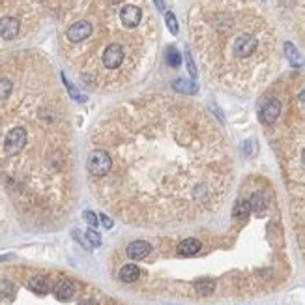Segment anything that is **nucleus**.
I'll return each mask as SVG.
<instances>
[{"mask_svg": "<svg viewBox=\"0 0 305 305\" xmlns=\"http://www.w3.org/2000/svg\"><path fill=\"white\" fill-rule=\"evenodd\" d=\"M92 23L87 19H79L75 21L73 25H69L66 30V40L69 41V43H81V41L88 40L90 36H92Z\"/></svg>", "mask_w": 305, "mask_h": 305, "instance_id": "nucleus-4", "label": "nucleus"}, {"mask_svg": "<svg viewBox=\"0 0 305 305\" xmlns=\"http://www.w3.org/2000/svg\"><path fill=\"white\" fill-rule=\"evenodd\" d=\"M85 236H87V240H88V242H90V246H92V247L101 246V236H100V234H98V233H96L94 228L87 231V234H85Z\"/></svg>", "mask_w": 305, "mask_h": 305, "instance_id": "nucleus-21", "label": "nucleus"}, {"mask_svg": "<svg viewBox=\"0 0 305 305\" xmlns=\"http://www.w3.org/2000/svg\"><path fill=\"white\" fill-rule=\"evenodd\" d=\"M124 58H126V53H124V47L120 45V43L107 45L103 49V53H101V64L107 69H118L124 64Z\"/></svg>", "mask_w": 305, "mask_h": 305, "instance_id": "nucleus-3", "label": "nucleus"}, {"mask_svg": "<svg viewBox=\"0 0 305 305\" xmlns=\"http://www.w3.org/2000/svg\"><path fill=\"white\" fill-rule=\"evenodd\" d=\"M195 290L202 294V296H208V294H212L215 290V283H213L212 279H200L195 283Z\"/></svg>", "mask_w": 305, "mask_h": 305, "instance_id": "nucleus-17", "label": "nucleus"}, {"mask_svg": "<svg viewBox=\"0 0 305 305\" xmlns=\"http://www.w3.org/2000/svg\"><path fill=\"white\" fill-rule=\"evenodd\" d=\"M285 53L286 58L290 60L294 66H301V58H299L298 51H296V47L292 45V43H285Z\"/></svg>", "mask_w": 305, "mask_h": 305, "instance_id": "nucleus-18", "label": "nucleus"}, {"mask_svg": "<svg viewBox=\"0 0 305 305\" xmlns=\"http://www.w3.org/2000/svg\"><path fill=\"white\" fill-rule=\"evenodd\" d=\"M165 21H167V27H169V30H171V32H173V34H178V21H176L174 14H171V12H167Z\"/></svg>", "mask_w": 305, "mask_h": 305, "instance_id": "nucleus-20", "label": "nucleus"}, {"mask_svg": "<svg viewBox=\"0 0 305 305\" xmlns=\"http://www.w3.org/2000/svg\"><path fill=\"white\" fill-rule=\"evenodd\" d=\"M107 2H109V4H118L120 0H107Z\"/></svg>", "mask_w": 305, "mask_h": 305, "instance_id": "nucleus-29", "label": "nucleus"}, {"mask_svg": "<svg viewBox=\"0 0 305 305\" xmlns=\"http://www.w3.org/2000/svg\"><path fill=\"white\" fill-rule=\"evenodd\" d=\"M28 288L36 294H47L49 292V283H47L45 277H41V275H36L28 281Z\"/></svg>", "mask_w": 305, "mask_h": 305, "instance_id": "nucleus-13", "label": "nucleus"}, {"mask_svg": "<svg viewBox=\"0 0 305 305\" xmlns=\"http://www.w3.org/2000/svg\"><path fill=\"white\" fill-rule=\"evenodd\" d=\"M83 217H85V221H87L88 225L92 226H98V217H96V213H92V212H85V215H83Z\"/></svg>", "mask_w": 305, "mask_h": 305, "instance_id": "nucleus-23", "label": "nucleus"}, {"mask_svg": "<svg viewBox=\"0 0 305 305\" xmlns=\"http://www.w3.org/2000/svg\"><path fill=\"white\" fill-rule=\"evenodd\" d=\"M113 167V160L107 150H101V148H96L94 152H90L87 160V171L92 178H103L109 174Z\"/></svg>", "mask_w": 305, "mask_h": 305, "instance_id": "nucleus-2", "label": "nucleus"}, {"mask_svg": "<svg viewBox=\"0 0 305 305\" xmlns=\"http://www.w3.org/2000/svg\"><path fill=\"white\" fill-rule=\"evenodd\" d=\"M303 163H305V150H303Z\"/></svg>", "mask_w": 305, "mask_h": 305, "instance_id": "nucleus-30", "label": "nucleus"}, {"mask_svg": "<svg viewBox=\"0 0 305 305\" xmlns=\"http://www.w3.org/2000/svg\"><path fill=\"white\" fill-rule=\"evenodd\" d=\"M299 100H301V103H303V105H305V90H303V92H301V94H299Z\"/></svg>", "mask_w": 305, "mask_h": 305, "instance_id": "nucleus-28", "label": "nucleus"}, {"mask_svg": "<svg viewBox=\"0 0 305 305\" xmlns=\"http://www.w3.org/2000/svg\"><path fill=\"white\" fill-rule=\"evenodd\" d=\"M21 34V21L14 15H2L0 17V38L6 41L15 40Z\"/></svg>", "mask_w": 305, "mask_h": 305, "instance_id": "nucleus-6", "label": "nucleus"}, {"mask_svg": "<svg viewBox=\"0 0 305 305\" xmlns=\"http://www.w3.org/2000/svg\"><path fill=\"white\" fill-rule=\"evenodd\" d=\"M200 242L195 238H187L184 240V242H180L178 246V253L180 255H184V257H189V255H195V253L200 251Z\"/></svg>", "mask_w": 305, "mask_h": 305, "instance_id": "nucleus-11", "label": "nucleus"}, {"mask_svg": "<svg viewBox=\"0 0 305 305\" xmlns=\"http://www.w3.org/2000/svg\"><path fill=\"white\" fill-rule=\"evenodd\" d=\"M249 212H251V206H249V202H246V200H238L236 202V206H234V219H240V221H246L247 217H249Z\"/></svg>", "mask_w": 305, "mask_h": 305, "instance_id": "nucleus-16", "label": "nucleus"}, {"mask_svg": "<svg viewBox=\"0 0 305 305\" xmlns=\"http://www.w3.org/2000/svg\"><path fill=\"white\" fill-rule=\"evenodd\" d=\"M154 2H156V6L160 8L161 12H163V10H165V2H163V0H154Z\"/></svg>", "mask_w": 305, "mask_h": 305, "instance_id": "nucleus-26", "label": "nucleus"}, {"mask_svg": "<svg viewBox=\"0 0 305 305\" xmlns=\"http://www.w3.org/2000/svg\"><path fill=\"white\" fill-rule=\"evenodd\" d=\"M186 64H187V69H189V73H191V77L195 79V77H197V69H195V62H193L191 54H189V53L186 54Z\"/></svg>", "mask_w": 305, "mask_h": 305, "instance_id": "nucleus-22", "label": "nucleus"}, {"mask_svg": "<svg viewBox=\"0 0 305 305\" xmlns=\"http://www.w3.org/2000/svg\"><path fill=\"white\" fill-rule=\"evenodd\" d=\"M79 305H98V303H96L94 299H85V301H81Z\"/></svg>", "mask_w": 305, "mask_h": 305, "instance_id": "nucleus-27", "label": "nucleus"}, {"mask_svg": "<svg viewBox=\"0 0 305 305\" xmlns=\"http://www.w3.org/2000/svg\"><path fill=\"white\" fill-rule=\"evenodd\" d=\"M54 296L58 299H62V301L71 299L75 296V285H73L71 281H67V279H62V281H58L54 285Z\"/></svg>", "mask_w": 305, "mask_h": 305, "instance_id": "nucleus-10", "label": "nucleus"}, {"mask_svg": "<svg viewBox=\"0 0 305 305\" xmlns=\"http://www.w3.org/2000/svg\"><path fill=\"white\" fill-rule=\"evenodd\" d=\"M152 251V246L144 242V240H137V242H131L129 246H127V255H129V259H135V260H140L148 257Z\"/></svg>", "mask_w": 305, "mask_h": 305, "instance_id": "nucleus-9", "label": "nucleus"}, {"mask_svg": "<svg viewBox=\"0 0 305 305\" xmlns=\"http://www.w3.org/2000/svg\"><path fill=\"white\" fill-rule=\"evenodd\" d=\"M257 45H259V41H257V38L253 34H240L238 38L234 40L233 53L238 58H249L257 51Z\"/></svg>", "mask_w": 305, "mask_h": 305, "instance_id": "nucleus-5", "label": "nucleus"}, {"mask_svg": "<svg viewBox=\"0 0 305 305\" xmlns=\"http://www.w3.org/2000/svg\"><path fill=\"white\" fill-rule=\"evenodd\" d=\"M180 62H182V58H180L178 51H176V49H169V51H167V64L173 67H178Z\"/></svg>", "mask_w": 305, "mask_h": 305, "instance_id": "nucleus-19", "label": "nucleus"}, {"mask_svg": "<svg viewBox=\"0 0 305 305\" xmlns=\"http://www.w3.org/2000/svg\"><path fill=\"white\" fill-rule=\"evenodd\" d=\"M120 21L126 28H137L142 21V10L135 4H126L120 10Z\"/></svg>", "mask_w": 305, "mask_h": 305, "instance_id": "nucleus-7", "label": "nucleus"}, {"mask_svg": "<svg viewBox=\"0 0 305 305\" xmlns=\"http://www.w3.org/2000/svg\"><path fill=\"white\" fill-rule=\"evenodd\" d=\"M253 150H255V142H253V140H247L246 144H244V152H246V156H251Z\"/></svg>", "mask_w": 305, "mask_h": 305, "instance_id": "nucleus-24", "label": "nucleus"}, {"mask_svg": "<svg viewBox=\"0 0 305 305\" xmlns=\"http://www.w3.org/2000/svg\"><path fill=\"white\" fill-rule=\"evenodd\" d=\"M249 206H251V210L255 212H264L266 206H268V200H266V195L260 191H255L251 195V199H249Z\"/></svg>", "mask_w": 305, "mask_h": 305, "instance_id": "nucleus-14", "label": "nucleus"}, {"mask_svg": "<svg viewBox=\"0 0 305 305\" xmlns=\"http://www.w3.org/2000/svg\"><path fill=\"white\" fill-rule=\"evenodd\" d=\"M174 90L180 94H195L197 92V85L189 79H176L174 81Z\"/></svg>", "mask_w": 305, "mask_h": 305, "instance_id": "nucleus-15", "label": "nucleus"}, {"mask_svg": "<svg viewBox=\"0 0 305 305\" xmlns=\"http://www.w3.org/2000/svg\"><path fill=\"white\" fill-rule=\"evenodd\" d=\"M100 219H101V223H103V226H105V228H113V221L107 217L105 213H101Z\"/></svg>", "mask_w": 305, "mask_h": 305, "instance_id": "nucleus-25", "label": "nucleus"}, {"mask_svg": "<svg viewBox=\"0 0 305 305\" xmlns=\"http://www.w3.org/2000/svg\"><path fill=\"white\" fill-rule=\"evenodd\" d=\"M67 109L54 101H19L8 107L0 98V176L21 191L36 174H66L71 163Z\"/></svg>", "mask_w": 305, "mask_h": 305, "instance_id": "nucleus-1", "label": "nucleus"}, {"mask_svg": "<svg viewBox=\"0 0 305 305\" xmlns=\"http://www.w3.org/2000/svg\"><path fill=\"white\" fill-rule=\"evenodd\" d=\"M279 114H281V103L277 100H268L260 109V120L268 126L279 118Z\"/></svg>", "mask_w": 305, "mask_h": 305, "instance_id": "nucleus-8", "label": "nucleus"}, {"mask_svg": "<svg viewBox=\"0 0 305 305\" xmlns=\"http://www.w3.org/2000/svg\"><path fill=\"white\" fill-rule=\"evenodd\" d=\"M139 277H140L139 266H135V264L122 266V270H120V279H122L124 283H135Z\"/></svg>", "mask_w": 305, "mask_h": 305, "instance_id": "nucleus-12", "label": "nucleus"}]
</instances>
